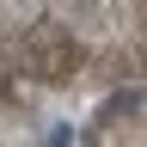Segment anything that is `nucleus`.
I'll return each mask as SVG.
<instances>
[{"mask_svg":"<svg viewBox=\"0 0 147 147\" xmlns=\"http://www.w3.org/2000/svg\"><path fill=\"white\" fill-rule=\"evenodd\" d=\"M0 67L25 86H86L147 67V0H0Z\"/></svg>","mask_w":147,"mask_h":147,"instance_id":"obj_1","label":"nucleus"},{"mask_svg":"<svg viewBox=\"0 0 147 147\" xmlns=\"http://www.w3.org/2000/svg\"><path fill=\"white\" fill-rule=\"evenodd\" d=\"M86 147H147V86L110 98L98 110V123H92Z\"/></svg>","mask_w":147,"mask_h":147,"instance_id":"obj_2","label":"nucleus"}]
</instances>
